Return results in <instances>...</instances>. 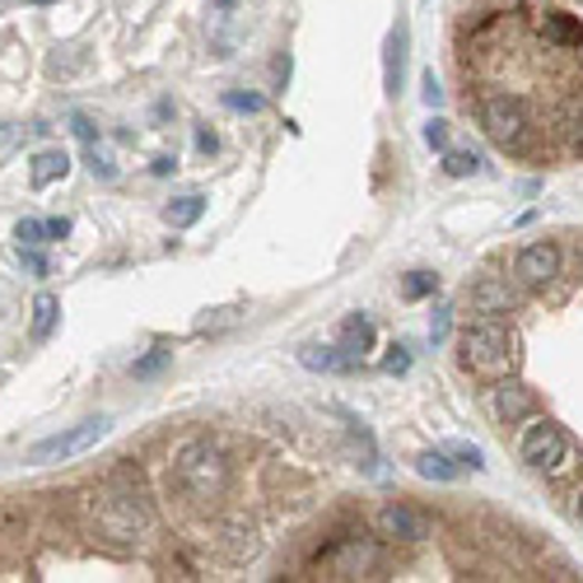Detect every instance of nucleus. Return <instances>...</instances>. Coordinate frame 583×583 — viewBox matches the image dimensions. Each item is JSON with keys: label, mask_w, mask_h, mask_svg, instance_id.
<instances>
[{"label": "nucleus", "mask_w": 583, "mask_h": 583, "mask_svg": "<svg viewBox=\"0 0 583 583\" xmlns=\"http://www.w3.org/2000/svg\"><path fill=\"white\" fill-rule=\"evenodd\" d=\"M89 523H94L99 536L108 542H136V536L150 528V500L141 490V477H131V467L117 477H108L94 495H89Z\"/></svg>", "instance_id": "1"}, {"label": "nucleus", "mask_w": 583, "mask_h": 583, "mask_svg": "<svg viewBox=\"0 0 583 583\" xmlns=\"http://www.w3.org/2000/svg\"><path fill=\"white\" fill-rule=\"evenodd\" d=\"M462 365L477 378H509L519 365V336L500 318H481L462 331Z\"/></svg>", "instance_id": "2"}, {"label": "nucleus", "mask_w": 583, "mask_h": 583, "mask_svg": "<svg viewBox=\"0 0 583 583\" xmlns=\"http://www.w3.org/2000/svg\"><path fill=\"white\" fill-rule=\"evenodd\" d=\"M173 477L192 500H215L219 490L229 485V458H224L211 439H192V443L177 448Z\"/></svg>", "instance_id": "3"}, {"label": "nucleus", "mask_w": 583, "mask_h": 583, "mask_svg": "<svg viewBox=\"0 0 583 583\" xmlns=\"http://www.w3.org/2000/svg\"><path fill=\"white\" fill-rule=\"evenodd\" d=\"M481 131L500 150H523L532 136V112L519 94H490L481 99Z\"/></svg>", "instance_id": "4"}, {"label": "nucleus", "mask_w": 583, "mask_h": 583, "mask_svg": "<svg viewBox=\"0 0 583 583\" xmlns=\"http://www.w3.org/2000/svg\"><path fill=\"white\" fill-rule=\"evenodd\" d=\"M519 453H523V462L532 467V472L560 477V472H565V467L574 462V443H570V434L560 430L555 420H532L528 434H523V443H519Z\"/></svg>", "instance_id": "5"}, {"label": "nucleus", "mask_w": 583, "mask_h": 583, "mask_svg": "<svg viewBox=\"0 0 583 583\" xmlns=\"http://www.w3.org/2000/svg\"><path fill=\"white\" fill-rule=\"evenodd\" d=\"M108 430H112V420H108V416L80 420V425H71V430H61V434H52V439L33 443V448H29V462H38V467H42V462H71V458L89 453L94 443H103Z\"/></svg>", "instance_id": "6"}, {"label": "nucleus", "mask_w": 583, "mask_h": 583, "mask_svg": "<svg viewBox=\"0 0 583 583\" xmlns=\"http://www.w3.org/2000/svg\"><path fill=\"white\" fill-rule=\"evenodd\" d=\"M318 565L327 570V579H360V574L378 570V546L365 532H346L318 555Z\"/></svg>", "instance_id": "7"}, {"label": "nucleus", "mask_w": 583, "mask_h": 583, "mask_svg": "<svg viewBox=\"0 0 583 583\" xmlns=\"http://www.w3.org/2000/svg\"><path fill=\"white\" fill-rule=\"evenodd\" d=\"M560 276V248L555 243H528V248L513 257V280L528 289H546Z\"/></svg>", "instance_id": "8"}, {"label": "nucleus", "mask_w": 583, "mask_h": 583, "mask_svg": "<svg viewBox=\"0 0 583 583\" xmlns=\"http://www.w3.org/2000/svg\"><path fill=\"white\" fill-rule=\"evenodd\" d=\"M378 536H388V542H425L430 519L411 504H383L378 509Z\"/></svg>", "instance_id": "9"}, {"label": "nucleus", "mask_w": 583, "mask_h": 583, "mask_svg": "<svg viewBox=\"0 0 583 583\" xmlns=\"http://www.w3.org/2000/svg\"><path fill=\"white\" fill-rule=\"evenodd\" d=\"M490 411H495L500 425H519L536 411V397L523 388V383H509V378H495V388H490Z\"/></svg>", "instance_id": "10"}, {"label": "nucleus", "mask_w": 583, "mask_h": 583, "mask_svg": "<svg viewBox=\"0 0 583 583\" xmlns=\"http://www.w3.org/2000/svg\"><path fill=\"white\" fill-rule=\"evenodd\" d=\"M472 308L485 313V318H504V313L519 308V295H513V285L500 280V276H481L472 285Z\"/></svg>", "instance_id": "11"}, {"label": "nucleus", "mask_w": 583, "mask_h": 583, "mask_svg": "<svg viewBox=\"0 0 583 583\" xmlns=\"http://www.w3.org/2000/svg\"><path fill=\"white\" fill-rule=\"evenodd\" d=\"M542 33L555 42V48H583V24H579V19L574 14H565V10H546L542 14Z\"/></svg>", "instance_id": "12"}, {"label": "nucleus", "mask_w": 583, "mask_h": 583, "mask_svg": "<svg viewBox=\"0 0 583 583\" xmlns=\"http://www.w3.org/2000/svg\"><path fill=\"white\" fill-rule=\"evenodd\" d=\"M299 365L313 369V374H346V369H355V360L341 346H336V350L331 346H304L299 350Z\"/></svg>", "instance_id": "13"}, {"label": "nucleus", "mask_w": 583, "mask_h": 583, "mask_svg": "<svg viewBox=\"0 0 583 583\" xmlns=\"http://www.w3.org/2000/svg\"><path fill=\"white\" fill-rule=\"evenodd\" d=\"M341 350L350 355V360H365V350H374V323L365 318V313H350V318L341 323Z\"/></svg>", "instance_id": "14"}, {"label": "nucleus", "mask_w": 583, "mask_h": 583, "mask_svg": "<svg viewBox=\"0 0 583 583\" xmlns=\"http://www.w3.org/2000/svg\"><path fill=\"white\" fill-rule=\"evenodd\" d=\"M71 173V154L65 150H42V154H33V187H48V183H57V177H65Z\"/></svg>", "instance_id": "15"}, {"label": "nucleus", "mask_w": 583, "mask_h": 583, "mask_svg": "<svg viewBox=\"0 0 583 583\" xmlns=\"http://www.w3.org/2000/svg\"><path fill=\"white\" fill-rule=\"evenodd\" d=\"M201 215H206V196H177L164 206V219L173 224V229H187V224H196Z\"/></svg>", "instance_id": "16"}, {"label": "nucleus", "mask_w": 583, "mask_h": 583, "mask_svg": "<svg viewBox=\"0 0 583 583\" xmlns=\"http://www.w3.org/2000/svg\"><path fill=\"white\" fill-rule=\"evenodd\" d=\"M401 71H407V33H392L388 38V94H401Z\"/></svg>", "instance_id": "17"}, {"label": "nucleus", "mask_w": 583, "mask_h": 583, "mask_svg": "<svg viewBox=\"0 0 583 583\" xmlns=\"http://www.w3.org/2000/svg\"><path fill=\"white\" fill-rule=\"evenodd\" d=\"M57 318H61L57 295H38V299H33V341H48L52 327H57Z\"/></svg>", "instance_id": "18"}, {"label": "nucleus", "mask_w": 583, "mask_h": 583, "mask_svg": "<svg viewBox=\"0 0 583 583\" xmlns=\"http://www.w3.org/2000/svg\"><path fill=\"white\" fill-rule=\"evenodd\" d=\"M416 472H420L425 481H453L462 467L448 462V448H443V453H420V458H416Z\"/></svg>", "instance_id": "19"}, {"label": "nucleus", "mask_w": 583, "mask_h": 583, "mask_svg": "<svg viewBox=\"0 0 583 583\" xmlns=\"http://www.w3.org/2000/svg\"><path fill=\"white\" fill-rule=\"evenodd\" d=\"M443 173H448V177H472V173H481V154H472V150H448V154H443Z\"/></svg>", "instance_id": "20"}, {"label": "nucleus", "mask_w": 583, "mask_h": 583, "mask_svg": "<svg viewBox=\"0 0 583 583\" xmlns=\"http://www.w3.org/2000/svg\"><path fill=\"white\" fill-rule=\"evenodd\" d=\"M439 289V276H430V272H411L407 280H401V295L407 299H430Z\"/></svg>", "instance_id": "21"}, {"label": "nucleus", "mask_w": 583, "mask_h": 583, "mask_svg": "<svg viewBox=\"0 0 583 583\" xmlns=\"http://www.w3.org/2000/svg\"><path fill=\"white\" fill-rule=\"evenodd\" d=\"M14 238H19V248H42V243H52L48 238V224H38V219H19L14 224Z\"/></svg>", "instance_id": "22"}, {"label": "nucleus", "mask_w": 583, "mask_h": 583, "mask_svg": "<svg viewBox=\"0 0 583 583\" xmlns=\"http://www.w3.org/2000/svg\"><path fill=\"white\" fill-rule=\"evenodd\" d=\"M168 360H173V350H150L145 360L131 365V374H136V378H154V374H164V369H168Z\"/></svg>", "instance_id": "23"}, {"label": "nucleus", "mask_w": 583, "mask_h": 583, "mask_svg": "<svg viewBox=\"0 0 583 583\" xmlns=\"http://www.w3.org/2000/svg\"><path fill=\"white\" fill-rule=\"evenodd\" d=\"M448 458H458V467H472V472L485 467V453L477 443H448Z\"/></svg>", "instance_id": "24"}, {"label": "nucleus", "mask_w": 583, "mask_h": 583, "mask_svg": "<svg viewBox=\"0 0 583 583\" xmlns=\"http://www.w3.org/2000/svg\"><path fill=\"white\" fill-rule=\"evenodd\" d=\"M425 145H430V150H448V122H430V126H425Z\"/></svg>", "instance_id": "25"}, {"label": "nucleus", "mask_w": 583, "mask_h": 583, "mask_svg": "<svg viewBox=\"0 0 583 583\" xmlns=\"http://www.w3.org/2000/svg\"><path fill=\"white\" fill-rule=\"evenodd\" d=\"M448 323H453V318H448V308H434V323H430V341L434 346L448 341Z\"/></svg>", "instance_id": "26"}, {"label": "nucleus", "mask_w": 583, "mask_h": 583, "mask_svg": "<svg viewBox=\"0 0 583 583\" xmlns=\"http://www.w3.org/2000/svg\"><path fill=\"white\" fill-rule=\"evenodd\" d=\"M383 369H388V374H407V369H411V355H407V346H392V355L383 360Z\"/></svg>", "instance_id": "27"}, {"label": "nucleus", "mask_w": 583, "mask_h": 583, "mask_svg": "<svg viewBox=\"0 0 583 583\" xmlns=\"http://www.w3.org/2000/svg\"><path fill=\"white\" fill-rule=\"evenodd\" d=\"M224 103L238 108V112H257V108H262V99H257V94H224Z\"/></svg>", "instance_id": "28"}, {"label": "nucleus", "mask_w": 583, "mask_h": 583, "mask_svg": "<svg viewBox=\"0 0 583 583\" xmlns=\"http://www.w3.org/2000/svg\"><path fill=\"white\" fill-rule=\"evenodd\" d=\"M19 253H24V266H29L33 276H48V257H42L38 248H19Z\"/></svg>", "instance_id": "29"}, {"label": "nucleus", "mask_w": 583, "mask_h": 583, "mask_svg": "<svg viewBox=\"0 0 583 583\" xmlns=\"http://www.w3.org/2000/svg\"><path fill=\"white\" fill-rule=\"evenodd\" d=\"M420 84H425V103H430V108H439V103H443V89H439V80H434V71H430V75H425Z\"/></svg>", "instance_id": "30"}, {"label": "nucleus", "mask_w": 583, "mask_h": 583, "mask_svg": "<svg viewBox=\"0 0 583 583\" xmlns=\"http://www.w3.org/2000/svg\"><path fill=\"white\" fill-rule=\"evenodd\" d=\"M196 150H201V154H215V150H219V141H215V131H206V126H196Z\"/></svg>", "instance_id": "31"}, {"label": "nucleus", "mask_w": 583, "mask_h": 583, "mask_svg": "<svg viewBox=\"0 0 583 583\" xmlns=\"http://www.w3.org/2000/svg\"><path fill=\"white\" fill-rule=\"evenodd\" d=\"M65 234H71V219H65V215L48 219V238H65Z\"/></svg>", "instance_id": "32"}, {"label": "nucleus", "mask_w": 583, "mask_h": 583, "mask_svg": "<svg viewBox=\"0 0 583 583\" xmlns=\"http://www.w3.org/2000/svg\"><path fill=\"white\" fill-rule=\"evenodd\" d=\"M75 136L94 145V126H89V117H75Z\"/></svg>", "instance_id": "33"}, {"label": "nucleus", "mask_w": 583, "mask_h": 583, "mask_svg": "<svg viewBox=\"0 0 583 583\" xmlns=\"http://www.w3.org/2000/svg\"><path fill=\"white\" fill-rule=\"evenodd\" d=\"M574 513H579V523H583V490H579V504H574Z\"/></svg>", "instance_id": "34"}, {"label": "nucleus", "mask_w": 583, "mask_h": 583, "mask_svg": "<svg viewBox=\"0 0 583 583\" xmlns=\"http://www.w3.org/2000/svg\"><path fill=\"white\" fill-rule=\"evenodd\" d=\"M33 6H52V0H33Z\"/></svg>", "instance_id": "35"}]
</instances>
